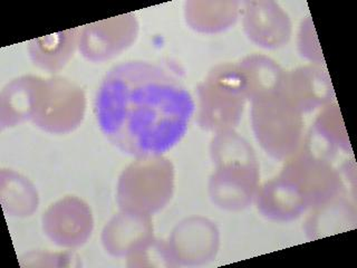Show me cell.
Listing matches in <instances>:
<instances>
[{
    "mask_svg": "<svg viewBox=\"0 0 357 268\" xmlns=\"http://www.w3.org/2000/svg\"><path fill=\"white\" fill-rule=\"evenodd\" d=\"M86 98L79 85L61 76L44 78L33 126L50 134H67L83 122Z\"/></svg>",
    "mask_w": 357,
    "mask_h": 268,
    "instance_id": "2",
    "label": "cell"
},
{
    "mask_svg": "<svg viewBox=\"0 0 357 268\" xmlns=\"http://www.w3.org/2000/svg\"><path fill=\"white\" fill-rule=\"evenodd\" d=\"M78 258L75 254L64 253H46V251H31L20 257L22 267H59V266H74L72 260Z\"/></svg>",
    "mask_w": 357,
    "mask_h": 268,
    "instance_id": "7",
    "label": "cell"
},
{
    "mask_svg": "<svg viewBox=\"0 0 357 268\" xmlns=\"http://www.w3.org/2000/svg\"><path fill=\"white\" fill-rule=\"evenodd\" d=\"M81 27L50 34L28 44V55L35 66L48 73L63 70L78 48Z\"/></svg>",
    "mask_w": 357,
    "mask_h": 268,
    "instance_id": "5",
    "label": "cell"
},
{
    "mask_svg": "<svg viewBox=\"0 0 357 268\" xmlns=\"http://www.w3.org/2000/svg\"><path fill=\"white\" fill-rule=\"evenodd\" d=\"M43 232L59 247L75 249L91 237L94 228L92 211L75 195H66L48 207L42 217Z\"/></svg>",
    "mask_w": 357,
    "mask_h": 268,
    "instance_id": "3",
    "label": "cell"
},
{
    "mask_svg": "<svg viewBox=\"0 0 357 268\" xmlns=\"http://www.w3.org/2000/svg\"><path fill=\"white\" fill-rule=\"evenodd\" d=\"M44 78L24 75L9 82L0 94V128H14L33 120Z\"/></svg>",
    "mask_w": 357,
    "mask_h": 268,
    "instance_id": "4",
    "label": "cell"
},
{
    "mask_svg": "<svg viewBox=\"0 0 357 268\" xmlns=\"http://www.w3.org/2000/svg\"><path fill=\"white\" fill-rule=\"evenodd\" d=\"M195 104L187 87L155 63L115 65L95 98L98 128L112 144L139 159L174 148L187 133Z\"/></svg>",
    "mask_w": 357,
    "mask_h": 268,
    "instance_id": "1",
    "label": "cell"
},
{
    "mask_svg": "<svg viewBox=\"0 0 357 268\" xmlns=\"http://www.w3.org/2000/svg\"><path fill=\"white\" fill-rule=\"evenodd\" d=\"M1 202L7 215L10 217H31L39 204L37 189L27 178L10 169L0 172Z\"/></svg>",
    "mask_w": 357,
    "mask_h": 268,
    "instance_id": "6",
    "label": "cell"
}]
</instances>
